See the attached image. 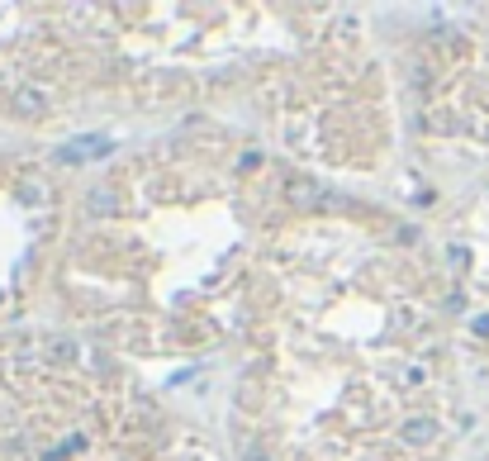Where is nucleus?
<instances>
[{
  "mask_svg": "<svg viewBox=\"0 0 489 461\" xmlns=\"http://www.w3.org/2000/svg\"><path fill=\"white\" fill-rule=\"evenodd\" d=\"M15 109H19V114H43V109H48V100H43V91L24 86V91H15Z\"/></svg>",
  "mask_w": 489,
  "mask_h": 461,
  "instance_id": "4",
  "label": "nucleus"
},
{
  "mask_svg": "<svg viewBox=\"0 0 489 461\" xmlns=\"http://www.w3.org/2000/svg\"><path fill=\"white\" fill-rule=\"evenodd\" d=\"M285 200H290V205H319V200H323V186H319L314 176L290 181V186H285Z\"/></svg>",
  "mask_w": 489,
  "mask_h": 461,
  "instance_id": "1",
  "label": "nucleus"
},
{
  "mask_svg": "<svg viewBox=\"0 0 489 461\" xmlns=\"http://www.w3.org/2000/svg\"><path fill=\"white\" fill-rule=\"evenodd\" d=\"M399 437H404V442H413V447H423V442H433V437H437V423H433V419H408Z\"/></svg>",
  "mask_w": 489,
  "mask_h": 461,
  "instance_id": "3",
  "label": "nucleus"
},
{
  "mask_svg": "<svg viewBox=\"0 0 489 461\" xmlns=\"http://www.w3.org/2000/svg\"><path fill=\"white\" fill-rule=\"evenodd\" d=\"M43 361H48V366H72V361H77V343H72V338H53V343L43 347Z\"/></svg>",
  "mask_w": 489,
  "mask_h": 461,
  "instance_id": "2",
  "label": "nucleus"
},
{
  "mask_svg": "<svg viewBox=\"0 0 489 461\" xmlns=\"http://www.w3.org/2000/svg\"><path fill=\"white\" fill-rule=\"evenodd\" d=\"M86 210H90V214H109V210H114V195H109V190H90V195H86Z\"/></svg>",
  "mask_w": 489,
  "mask_h": 461,
  "instance_id": "5",
  "label": "nucleus"
}]
</instances>
